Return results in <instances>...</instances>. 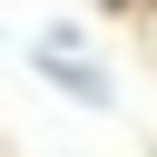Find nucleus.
<instances>
[{
	"label": "nucleus",
	"mask_w": 157,
	"mask_h": 157,
	"mask_svg": "<svg viewBox=\"0 0 157 157\" xmlns=\"http://www.w3.org/2000/svg\"><path fill=\"white\" fill-rule=\"evenodd\" d=\"M39 59H49V78H59V88H69L78 108H108V78H98L88 59H69V49H39Z\"/></svg>",
	"instance_id": "f257e3e1"
}]
</instances>
